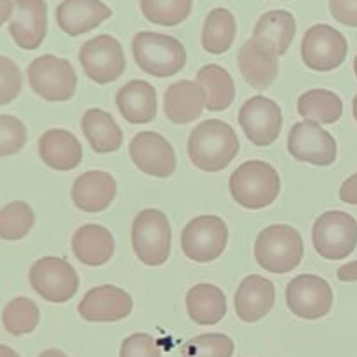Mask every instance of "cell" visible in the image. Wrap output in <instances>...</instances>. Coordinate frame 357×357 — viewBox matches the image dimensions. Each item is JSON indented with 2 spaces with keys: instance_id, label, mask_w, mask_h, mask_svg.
<instances>
[{
  "instance_id": "obj_16",
  "label": "cell",
  "mask_w": 357,
  "mask_h": 357,
  "mask_svg": "<svg viewBox=\"0 0 357 357\" xmlns=\"http://www.w3.org/2000/svg\"><path fill=\"white\" fill-rule=\"evenodd\" d=\"M77 310L87 323H117L132 312V298L119 286H96L84 295Z\"/></svg>"
},
{
  "instance_id": "obj_21",
  "label": "cell",
  "mask_w": 357,
  "mask_h": 357,
  "mask_svg": "<svg viewBox=\"0 0 357 357\" xmlns=\"http://www.w3.org/2000/svg\"><path fill=\"white\" fill-rule=\"evenodd\" d=\"M117 195V181L107 171H87L75 178L72 201L86 213H101L110 208Z\"/></svg>"
},
{
  "instance_id": "obj_4",
  "label": "cell",
  "mask_w": 357,
  "mask_h": 357,
  "mask_svg": "<svg viewBox=\"0 0 357 357\" xmlns=\"http://www.w3.org/2000/svg\"><path fill=\"white\" fill-rule=\"evenodd\" d=\"M303 258V239L291 225H271L261 230L255 243V260L271 274H288Z\"/></svg>"
},
{
  "instance_id": "obj_35",
  "label": "cell",
  "mask_w": 357,
  "mask_h": 357,
  "mask_svg": "<svg viewBox=\"0 0 357 357\" xmlns=\"http://www.w3.org/2000/svg\"><path fill=\"white\" fill-rule=\"evenodd\" d=\"M234 340L223 333H206L190 338L181 347V357H232Z\"/></svg>"
},
{
  "instance_id": "obj_27",
  "label": "cell",
  "mask_w": 357,
  "mask_h": 357,
  "mask_svg": "<svg viewBox=\"0 0 357 357\" xmlns=\"http://www.w3.org/2000/svg\"><path fill=\"white\" fill-rule=\"evenodd\" d=\"M82 132L96 153H114L122 146V129L112 114L101 108H89L82 115Z\"/></svg>"
},
{
  "instance_id": "obj_5",
  "label": "cell",
  "mask_w": 357,
  "mask_h": 357,
  "mask_svg": "<svg viewBox=\"0 0 357 357\" xmlns=\"http://www.w3.org/2000/svg\"><path fill=\"white\" fill-rule=\"evenodd\" d=\"M171 225L159 209H143L132 220L131 241L138 260L149 267H160L171 255Z\"/></svg>"
},
{
  "instance_id": "obj_22",
  "label": "cell",
  "mask_w": 357,
  "mask_h": 357,
  "mask_svg": "<svg viewBox=\"0 0 357 357\" xmlns=\"http://www.w3.org/2000/svg\"><path fill=\"white\" fill-rule=\"evenodd\" d=\"M38 155L54 171H72L82 162V145L73 132L66 129H47L38 138Z\"/></svg>"
},
{
  "instance_id": "obj_25",
  "label": "cell",
  "mask_w": 357,
  "mask_h": 357,
  "mask_svg": "<svg viewBox=\"0 0 357 357\" xmlns=\"http://www.w3.org/2000/svg\"><path fill=\"white\" fill-rule=\"evenodd\" d=\"M115 103L129 124H149L157 115V91L145 80H131L117 91Z\"/></svg>"
},
{
  "instance_id": "obj_34",
  "label": "cell",
  "mask_w": 357,
  "mask_h": 357,
  "mask_svg": "<svg viewBox=\"0 0 357 357\" xmlns=\"http://www.w3.org/2000/svg\"><path fill=\"white\" fill-rule=\"evenodd\" d=\"M192 0H139L143 16L153 24L176 26L192 13Z\"/></svg>"
},
{
  "instance_id": "obj_26",
  "label": "cell",
  "mask_w": 357,
  "mask_h": 357,
  "mask_svg": "<svg viewBox=\"0 0 357 357\" xmlns=\"http://www.w3.org/2000/svg\"><path fill=\"white\" fill-rule=\"evenodd\" d=\"M187 314L195 324L213 326L218 324L227 314V296L222 288L201 282L187 293Z\"/></svg>"
},
{
  "instance_id": "obj_6",
  "label": "cell",
  "mask_w": 357,
  "mask_h": 357,
  "mask_svg": "<svg viewBox=\"0 0 357 357\" xmlns=\"http://www.w3.org/2000/svg\"><path fill=\"white\" fill-rule=\"evenodd\" d=\"M26 79L31 91L45 101H68L75 96L77 73L65 58L38 56L28 65Z\"/></svg>"
},
{
  "instance_id": "obj_10",
  "label": "cell",
  "mask_w": 357,
  "mask_h": 357,
  "mask_svg": "<svg viewBox=\"0 0 357 357\" xmlns=\"http://www.w3.org/2000/svg\"><path fill=\"white\" fill-rule=\"evenodd\" d=\"M79 61L84 73L100 86L115 82L126 70V56L121 42L105 33L84 42L79 51Z\"/></svg>"
},
{
  "instance_id": "obj_13",
  "label": "cell",
  "mask_w": 357,
  "mask_h": 357,
  "mask_svg": "<svg viewBox=\"0 0 357 357\" xmlns=\"http://www.w3.org/2000/svg\"><path fill=\"white\" fill-rule=\"evenodd\" d=\"M288 152L300 162L326 167L337 160V139L317 122H296L288 135Z\"/></svg>"
},
{
  "instance_id": "obj_3",
  "label": "cell",
  "mask_w": 357,
  "mask_h": 357,
  "mask_svg": "<svg viewBox=\"0 0 357 357\" xmlns=\"http://www.w3.org/2000/svg\"><path fill=\"white\" fill-rule=\"evenodd\" d=\"M131 47L138 68L157 79L176 75L187 65L185 45L171 35L139 31L132 38Z\"/></svg>"
},
{
  "instance_id": "obj_23",
  "label": "cell",
  "mask_w": 357,
  "mask_h": 357,
  "mask_svg": "<svg viewBox=\"0 0 357 357\" xmlns=\"http://www.w3.org/2000/svg\"><path fill=\"white\" fill-rule=\"evenodd\" d=\"M204 108V89L197 80L185 79L171 84L164 94V115L173 124L183 126L197 121Z\"/></svg>"
},
{
  "instance_id": "obj_18",
  "label": "cell",
  "mask_w": 357,
  "mask_h": 357,
  "mask_svg": "<svg viewBox=\"0 0 357 357\" xmlns=\"http://www.w3.org/2000/svg\"><path fill=\"white\" fill-rule=\"evenodd\" d=\"M9 33L14 44L24 51H35L47 33V3L45 0H14Z\"/></svg>"
},
{
  "instance_id": "obj_39",
  "label": "cell",
  "mask_w": 357,
  "mask_h": 357,
  "mask_svg": "<svg viewBox=\"0 0 357 357\" xmlns=\"http://www.w3.org/2000/svg\"><path fill=\"white\" fill-rule=\"evenodd\" d=\"M330 13L338 23L357 28V0H330Z\"/></svg>"
},
{
  "instance_id": "obj_14",
  "label": "cell",
  "mask_w": 357,
  "mask_h": 357,
  "mask_svg": "<svg viewBox=\"0 0 357 357\" xmlns=\"http://www.w3.org/2000/svg\"><path fill=\"white\" fill-rule=\"evenodd\" d=\"M239 126L257 146H268L282 131V110L267 96H251L239 110Z\"/></svg>"
},
{
  "instance_id": "obj_12",
  "label": "cell",
  "mask_w": 357,
  "mask_h": 357,
  "mask_svg": "<svg viewBox=\"0 0 357 357\" xmlns=\"http://www.w3.org/2000/svg\"><path fill=\"white\" fill-rule=\"evenodd\" d=\"M286 303L300 319H321L328 316L333 307V289L330 282L319 275H296L286 286Z\"/></svg>"
},
{
  "instance_id": "obj_17",
  "label": "cell",
  "mask_w": 357,
  "mask_h": 357,
  "mask_svg": "<svg viewBox=\"0 0 357 357\" xmlns=\"http://www.w3.org/2000/svg\"><path fill=\"white\" fill-rule=\"evenodd\" d=\"M237 66L253 89L265 91L278 79L279 54L268 42L251 37L239 49Z\"/></svg>"
},
{
  "instance_id": "obj_8",
  "label": "cell",
  "mask_w": 357,
  "mask_h": 357,
  "mask_svg": "<svg viewBox=\"0 0 357 357\" xmlns=\"http://www.w3.org/2000/svg\"><path fill=\"white\" fill-rule=\"evenodd\" d=\"M312 243L326 260H345L357 246V222L345 211H326L314 222Z\"/></svg>"
},
{
  "instance_id": "obj_15",
  "label": "cell",
  "mask_w": 357,
  "mask_h": 357,
  "mask_svg": "<svg viewBox=\"0 0 357 357\" xmlns=\"http://www.w3.org/2000/svg\"><path fill=\"white\" fill-rule=\"evenodd\" d=\"M129 155L142 173L155 178H169L176 171V153L162 135L142 131L132 136Z\"/></svg>"
},
{
  "instance_id": "obj_29",
  "label": "cell",
  "mask_w": 357,
  "mask_h": 357,
  "mask_svg": "<svg viewBox=\"0 0 357 357\" xmlns=\"http://www.w3.org/2000/svg\"><path fill=\"white\" fill-rule=\"evenodd\" d=\"M296 35V20L288 10H268L257 21L253 37L268 42L279 56L286 54Z\"/></svg>"
},
{
  "instance_id": "obj_44",
  "label": "cell",
  "mask_w": 357,
  "mask_h": 357,
  "mask_svg": "<svg viewBox=\"0 0 357 357\" xmlns=\"http://www.w3.org/2000/svg\"><path fill=\"white\" fill-rule=\"evenodd\" d=\"M0 357H20V354H17L14 349H10V347H7V345L0 344Z\"/></svg>"
},
{
  "instance_id": "obj_31",
  "label": "cell",
  "mask_w": 357,
  "mask_h": 357,
  "mask_svg": "<svg viewBox=\"0 0 357 357\" xmlns=\"http://www.w3.org/2000/svg\"><path fill=\"white\" fill-rule=\"evenodd\" d=\"M298 114L317 124H335L344 114V101L330 89H309L300 94Z\"/></svg>"
},
{
  "instance_id": "obj_19",
  "label": "cell",
  "mask_w": 357,
  "mask_h": 357,
  "mask_svg": "<svg viewBox=\"0 0 357 357\" xmlns=\"http://www.w3.org/2000/svg\"><path fill=\"white\" fill-rule=\"evenodd\" d=\"M275 305V286L267 278L253 274L241 281L236 295L234 307L236 314L243 323L253 324L264 319L272 307Z\"/></svg>"
},
{
  "instance_id": "obj_7",
  "label": "cell",
  "mask_w": 357,
  "mask_h": 357,
  "mask_svg": "<svg viewBox=\"0 0 357 357\" xmlns=\"http://www.w3.org/2000/svg\"><path fill=\"white\" fill-rule=\"evenodd\" d=\"M229 243V227L216 215L190 220L181 230V251L195 264H209L222 257Z\"/></svg>"
},
{
  "instance_id": "obj_28",
  "label": "cell",
  "mask_w": 357,
  "mask_h": 357,
  "mask_svg": "<svg viewBox=\"0 0 357 357\" xmlns=\"http://www.w3.org/2000/svg\"><path fill=\"white\" fill-rule=\"evenodd\" d=\"M197 82L204 89L206 108L209 112H223L234 103L236 82L223 66L209 63L197 72Z\"/></svg>"
},
{
  "instance_id": "obj_11",
  "label": "cell",
  "mask_w": 357,
  "mask_h": 357,
  "mask_svg": "<svg viewBox=\"0 0 357 357\" xmlns=\"http://www.w3.org/2000/svg\"><path fill=\"white\" fill-rule=\"evenodd\" d=\"M302 61L314 72H331L345 61L349 52L347 38L330 24H314L302 40Z\"/></svg>"
},
{
  "instance_id": "obj_42",
  "label": "cell",
  "mask_w": 357,
  "mask_h": 357,
  "mask_svg": "<svg viewBox=\"0 0 357 357\" xmlns=\"http://www.w3.org/2000/svg\"><path fill=\"white\" fill-rule=\"evenodd\" d=\"M14 10V0H0V26L10 21Z\"/></svg>"
},
{
  "instance_id": "obj_45",
  "label": "cell",
  "mask_w": 357,
  "mask_h": 357,
  "mask_svg": "<svg viewBox=\"0 0 357 357\" xmlns=\"http://www.w3.org/2000/svg\"><path fill=\"white\" fill-rule=\"evenodd\" d=\"M352 114H354V119L357 122V94L354 96V101H352Z\"/></svg>"
},
{
  "instance_id": "obj_1",
  "label": "cell",
  "mask_w": 357,
  "mask_h": 357,
  "mask_svg": "<svg viewBox=\"0 0 357 357\" xmlns=\"http://www.w3.org/2000/svg\"><path fill=\"white\" fill-rule=\"evenodd\" d=\"M239 149V138L232 126L218 119H208L195 126L187 145L190 162L206 173H218L230 166Z\"/></svg>"
},
{
  "instance_id": "obj_20",
  "label": "cell",
  "mask_w": 357,
  "mask_h": 357,
  "mask_svg": "<svg viewBox=\"0 0 357 357\" xmlns=\"http://www.w3.org/2000/svg\"><path fill=\"white\" fill-rule=\"evenodd\" d=\"M101 0H63L56 9V23L70 37H79L100 26L112 16Z\"/></svg>"
},
{
  "instance_id": "obj_37",
  "label": "cell",
  "mask_w": 357,
  "mask_h": 357,
  "mask_svg": "<svg viewBox=\"0 0 357 357\" xmlns=\"http://www.w3.org/2000/svg\"><path fill=\"white\" fill-rule=\"evenodd\" d=\"M23 79H21V70L7 56L0 54V107L9 105L20 96Z\"/></svg>"
},
{
  "instance_id": "obj_33",
  "label": "cell",
  "mask_w": 357,
  "mask_h": 357,
  "mask_svg": "<svg viewBox=\"0 0 357 357\" xmlns=\"http://www.w3.org/2000/svg\"><path fill=\"white\" fill-rule=\"evenodd\" d=\"M35 225V213L24 201H13L0 209V239L21 241Z\"/></svg>"
},
{
  "instance_id": "obj_41",
  "label": "cell",
  "mask_w": 357,
  "mask_h": 357,
  "mask_svg": "<svg viewBox=\"0 0 357 357\" xmlns=\"http://www.w3.org/2000/svg\"><path fill=\"white\" fill-rule=\"evenodd\" d=\"M337 278H338V281H342V282L357 281V260L351 261V264L342 265L337 272Z\"/></svg>"
},
{
  "instance_id": "obj_30",
  "label": "cell",
  "mask_w": 357,
  "mask_h": 357,
  "mask_svg": "<svg viewBox=\"0 0 357 357\" xmlns=\"http://www.w3.org/2000/svg\"><path fill=\"white\" fill-rule=\"evenodd\" d=\"M237 35V23L234 14L225 7H216L206 16L202 26V47L209 54H223L232 47Z\"/></svg>"
},
{
  "instance_id": "obj_24",
  "label": "cell",
  "mask_w": 357,
  "mask_h": 357,
  "mask_svg": "<svg viewBox=\"0 0 357 357\" xmlns=\"http://www.w3.org/2000/svg\"><path fill=\"white\" fill-rule=\"evenodd\" d=\"M72 251L86 267H101L115 253V241L110 230L98 223H87L77 229L72 237Z\"/></svg>"
},
{
  "instance_id": "obj_32",
  "label": "cell",
  "mask_w": 357,
  "mask_h": 357,
  "mask_svg": "<svg viewBox=\"0 0 357 357\" xmlns=\"http://www.w3.org/2000/svg\"><path fill=\"white\" fill-rule=\"evenodd\" d=\"M40 321V309L33 300L16 296L2 310V326L13 337H24L33 333Z\"/></svg>"
},
{
  "instance_id": "obj_43",
  "label": "cell",
  "mask_w": 357,
  "mask_h": 357,
  "mask_svg": "<svg viewBox=\"0 0 357 357\" xmlns=\"http://www.w3.org/2000/svg\"><path fill=\"white\" fill-rule=\"evenodd\" d=\"M38 357H66V354L63 351H59V349H47V351L40 352Z\"/></svg>"
},
{
  "instance_id": "obj_36",
  "label": "cell",
  "mask_w": 357,
  "mask_h": 357,
  "mask_svg": "<svg viewBox=\"0 0 357 357\" xmlns=\"http://www.w3.org/2000/svg\"><path fill=\"white\" fill-rule=\"evenodd\" d=\"M26 126L14 115L0 114V157L16 155L26 145Z\"/></svg>"
},
{
  "instance_id": "obj_40",
  "label": "cell",
  "mask_w": 357,
  "mask_h": 357,
  "mask_svg": "<svg viewBox=\"0 0 357 357\" xmlns=\"http://www.w3.org/2000/svg\"><path fill=\"white\" fill-rule=\"evenodd\" d=\"M340 199L345 204L357 206V173L349 176L340 187Z\"/></svg>"
},
{
  "instance_id": "obj_9",
  "label": "cell",
  "mask_w": 357,
  "mask_h": 357,
  "mask_svg": "<svg viewBox=\"0 0 357 357\" xmlns=\"http://www.w3.org/2000/svg\"><path fill=\"white\" fill-rule=\"evenodd\" d=\"M31 289L51 303H66L79 291V275L66 260L42 257L30 267L28 274Z\"/></svg>"
},
{
  "instance_id": "obj_2",
  "label": "cell",
  "mask_w": 357,
  "mask_h": 357,
  "mask_svg": "<svg viewBox=\"0 0 357 357\" xmlns=\"http://www.w3.org/2000/svg\"><path fill=\"white\" fill-rule=\"evenodd\" d=\"M229 188L237 204L251 211H258L274 204L279 197L281 176L268 162L248 160L230 174Z\"/></svg>"
},
{
  "instance_id": "obj_46",
  "label": "cell",
  "mask_w": 357,
  "mask_h": 357,
  "mask_svg": "<svg viewBox=\"0 0 357 357\" xmlns=\"http://www.w3.org/2000/svg\"><path fill=\"white\" fill-rule=\"evenodd\" d=\"M354 72H356V77H357V56H356V59H354Z\"/></svg>"
},
{
  "instance_id": "obj_38",
  "label": "cell",
  "mask_w": 357,
  "mask_h": 357,
  "mask_svg": "<svg viewBox=\"0 0 357 357\" xmlns=\"http://www.w3.org/2000/svg\"><path fill=\"white\" fill-rule=\"evenodd\" d=\"M121 357H160V347L149 333H135L121 345Z\"/></svg>"
}]
</instances>
